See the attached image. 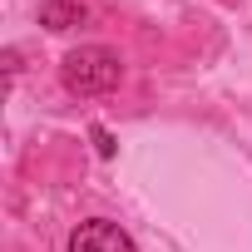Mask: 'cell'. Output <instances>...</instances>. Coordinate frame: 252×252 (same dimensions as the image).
Masks as SVG:
<instances>
[{
    "instance_id": "cell-1",
    "label": "cell",
    "mask_w": 252,
    "mask_h": 252,
    "mask_svg": "<svg viewBox=\"0 0 252 252\" xmlns=\"http://www.w3.org/2000/svg\"><path fill=\"white\" fill-rule=\"evenodd\" d=\"M60 79H64L69 94L94 99V94L119 89V79H124V60H119L109 45H79V50H69V55L60 60Z\"/></svg>"
},
{
    "instance_id": "cell-2",
    "label": "cell",
    "mask_w": 252,
    "mask_h": 252,
    "mask_svg": "<svg viewBox=\"0 0 252 252\" xmlns=\"http://www.w3.org/2000/svg\"><path fill=\"white\" fill-rule=\"evenodd\" d=\"M69 252H139V247L114 218H84L69 232Z\"/></svg>"
},
{
    "instance_id": "cell-3",
    "label": "cell",
    "mask_w": 252,
    "mask_h": 252,
    "mask_svg": "<svg viewBox=\"0 0 252 252\" xmlns=\"http://www.w3.org/2000/svg\"><path fill=\"white\" fill-rule=\"evenodd\" d=\"M84 20H89V10L79 5V0H45L40 5V25L45 30H74Z\"/></svg>"
},
{
    "instance_id": "cell-4",
    "label": "cell",
    "mask_w": 252,
    "mask_h": 252,
    "mask_svg": "<svg viewBox=\"0 0 252 252\" xmlns=\"http://www.w3.org/2000/svg\"><path fill=\"white\" fill-rule=\"evenodd\" d=\"M94 149H99V154H104V158H109V154H114V139H109V129H94Z\"/></svg>"
}]
</instances>
